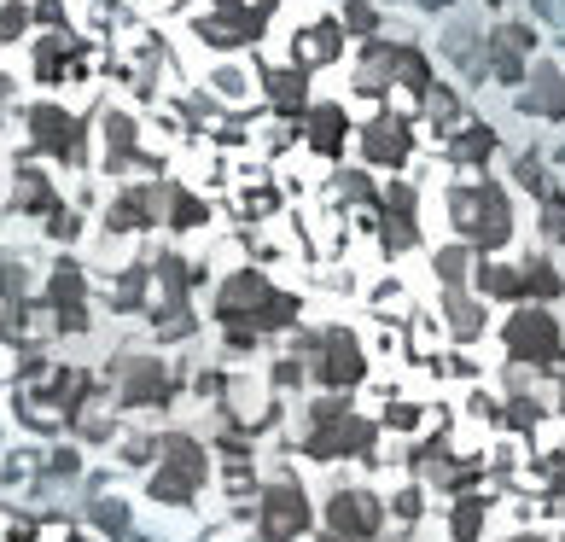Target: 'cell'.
Returning a JSON list of instances; mask_svg holds the SVG:
<instances>
[{
	"instance_id": "cell-1",
	"label": "cell",
	"mask_w": 565,
	"mask_h": 542,
	"mask_svg": "<svg viewBox=\"0 0 565 542\" xmlns=\"http://www.w3.org/2000/svg\"><path fill=\"white\" fill-rule=\"evenodd\" d=\"M222 315H245L251 327H286L292 315H298V298H280V292H268L263 274H233L228 286H222Z\"/></svg>"
},
{
	"instance_id": "cell-2",
	"label": "cell",
	"mask_w": 565,
	"mask_h": 542,
	"mask_svg": "<svg viewBox=\"0 0 565 542\" xmlns=\"http://www.w3.org/2000/svg\"><path fill=\"white\" fill-rule=\"evenodd\" d=\"M455 222H461L472 245H484V251H496L501 239L513 234V210L501 199L496 187H478V193H455Z\"/></svg>"
},
{
	"instance_id": "cell-3",
	"label": "cell",
	"mask_w": 565,
	"mask_h": 542,
	"mask_svg": "<svg viewBox=\"0 0 565 542\" xmlns=\"http://www.w3.org/2000/svg\"><path fill=\"white\" fill-rule=\"evenodd\" d=\"M507 350H513L519 362H542V368H560V327H554V315H542V309H525V315H513V327H507Z\"/></svg>"
},
{
	"instance_id": "cell-4",
	"label": "cell",
	"mask_w": 565,
	"mask_h": 542,
	"mask_svg": "<svg viewBox=\"0 0 565 542\" xmlns=\"http://www.w3.org/2000/svg\"><path fill=\"white\" fill-rule=\"evenodd\" d=\"M373 531H379V496L338 490L327 508V542H373Z\"/></svg>"
},
{
	"instance_id": "cell-5",
	"label": "cell",
	"mask_w": 565,
	"mask_h": 542,
	"mask_svg": "<svg viewBox=\"0 0 565 542\" xmlns=\"http://www.w3.org/2000/svg\"><path fill=\"white\" fill-rule=\"evenodd\" d=\"M309 525V502H303V484L298 478H280L274 490H268V502H263V531L274 542H292Z\"/></svg>"
},
{
	"instance_id": "cell-6",
	"label": "cell",
	"mask_w": 565,
	"mask_h": 542,
	"mask_svg": "<svg viewBox=\"0 0 565 542\" xmlns=\"http://www.w3.org/2000/svg\"><path fill=\"white\" fill-rule=\"evenodd\" d=\"M199 473H204L199 449H193V443H169V467L158 473V484H152V490H158L164 502H187V496L199 490Z\"/></svg>"
},
{
	"instance_id": "cell-7",
	"label": "cell",
	"mask_w": 565,
	"mask_h": 542,
	"mask_svg": "<svg viewBox=\"0 0 565 542\" xmlns=\"http://www.w3.org/2000/svg\"><path fill=\"white\" fill-rule=\"evenodd\" d=\"M367 443H373V426L367 420H315V438H309V455H362Z\"/></svg>"
},
{
	"instance_id": "cell-8",
	"label": "cell",
	"mask_w": 565,
	"mask_h": 542,
	"mask_svg": "<svg viewBox=\"0 0 565 542\" xmlns=\"http://www.w3.org/2000/svg\"><path fill=\"white\" fill-rule=\"evenodd\" d=\"M379 239L391 245V251H408V239H414V193L408 187H391L385 199H379Z\"/></svg>"
},
{
	"instance_id": "cell-9",
	"label": "cell",
	"mask_w": 565,
	"mask_h": 542,
	"mask_svg": "<svg viewBox=\"0 0 565 542\" xmlns=\"http://www.w3.org/2000/svg\"><path fill=\"white\" fill-rule=\"evenodd\" d=\"M362 146H367L373 164H402V158H408V123H402L397 111H379V117L367 123Z\"/></svg>"
},
{
	"instance_id": "cell-10",
	"label": "cell",
	"mask_w": 565,
	"mask_h": 542,
	"mask_svg": "<svg viewBox=\"0 0 565 542\" xmlns=\"http://www.w3.org/2000/svg\"><path fill=\"white\" fill-rule=\"evenodd\" d=\"M367 373L362 350H356V339L350 333H327V350H321V379L333 385V391H344V385H356Z\"/></svg>"
},
{
	"instance_id": "cell-11",
	"label": "cell",
	"mask_w": 565,
	"mask_h": 542,
	"mask_svg": "<svg viewBox=\"0 0 565 542\" xmlns=\"http://www.w3.org/2000/svg\"><path fill=\"white\" fill-rule=\"evenodd\" d=\"M338 47H344L338 24H333V18H321L315 30H303V35H298V47H292V53H298V70H315V65H333Z\"/></svg>"
},
{
	"instance_id": "cell-12",
	"label": "cell",
	"mask_w": 565,
	"mask_h": 542,
	"mask_svg": "<svg viewBox=\"0 0 565 542\" xmlns=\"http://www.w3.org/2000/svg\"><path fill=\"white\" fill-rule=\"evenodd\" d=\"M525 111H536V117H565V76L554 65L536 70V88L525 94Z\"/></svg>"
},
{
	"instance_id": "cell-13",
	"label": "cell",
	"mask_w": 565,
	"mask_h": 542,
	"mask_svg": "<svg viewBox=\"0 0 565 542\" xmlns=\"http://www.w3.org/2000/svg\"><path fill=\"white\" fill-rule=\"evenodd\" d=\"M309 146H315L321 158H338V146H344V111H338V105H321V111L309 117Z\"/></svg>"
},
{
	"instance_id": "cell-14",
	"label": "cell",
	"mask_w": 565,
	"mask_h": 542,
	"mask_svg": "<svg viewBox=\"0 0 565 542\" xmlns=\"http://www.w3.org/2000/svg\"><path fill=\"white\" fill-rule=\"evenodd\" d=\"M303 76H309V70H274V76H268V88H274V105H280V111H298L303 105Z\"/></svg>"
},
{
	"instance_id": "cell-15",
	"label": "cell",
	"mask_w": 565,
	"mask_h": 542,
	"mask_svg": "<svg viewBox=\"0 0 565 542\" xmlns=\"http://www.w3.org/2000/svg\"><path fill=\"white\" fill-rule=\"evenodd\" d=\"M490 146H496V135L478 123V129H466V135L455 140V158H461V164H484V158H490Z\"/></svg>"
},
{
	"instance_id": "cell-16",
	"label": "cell",
	"mask_w": 565,
	"mask_h": 542,
	"mask_svg": "<svg viewBox=\"0 0 565 542\" xmlns=\"http://www.w3.org/2000/svg\"><path fill=\"white\" fill-rule=\"evenodd\" d=\"M484 292H490V298H525V274L490 263V269H484Z\"/></svg>"
},
{
	"instance_id": "cell-17",
	"label": "cell",
	"mask_w": 565,
	"mask_h": 542,
	"mask_svg": "<svg viewBox=\"0 0 565 542\" xmlns=\"http://www.w3.org/2000/svg\"><path fill=\"white\" fill-rule=\"evenodd\" d=\"M129 397L140 403V397H164V379H158V368H134L129 373Z\"/></svg>"
},
{
	"instance_id": "cell-18",
	"label": "cell",
	"mask_w": 565,
	"mask_h": 542,
	"mask_svg": "<svg viewBox=\"0 0 565 542\" xmlns=\"http://www.w3.org/2000/svg\"><path fill=\"white\" fill-rule=\"evenodd\" d=\"M478 525H484V508H478V502H461V508H455V537L478 542Z\"/></svg>"
},
{
	"instance_id": "cell-19",
	"label": "cell",
	"mask_w": 565,
	"mask_h": 542,
	"mask_svg": "<svg viewBox=\"0 0 565 542\" xmlns=\"http://www.w3.org/2000/svg\"><path fill=\"white\" fill-rule=\"evenodd\" d=\"M420 100L432 105V123H455V117H461V105H455V94H443V88H426Z\"/></svg>"
},
{
	"instance_id": "cell-20",
	"label": "cell",
	"mask_w": 565,
	"mask_h": 542,
	"mask_svg": "<svg viewBox=\"0 0 565 542\" xmlns=\"http://www.w3.org/2000/svg\"><path fill=\"white\" fill-rule=\"evenodd\" d=\"M449 321H455V333H461V339H472V333H478V309L466 304L461 292L449 298Z\"/></svg>"
},
{
	"instance_id": "cell-21",
	"label": "cell",
	"mask_w": 565,
	"mask_h": 542,
	"mask_svg": "<svg viewBox=\"0 0 565 542\" xmlns=\"http://www.w3.org/2000/svg\"><path fill=\"white\" fill-rule=\"evenodd\" d=\"M437 274H443V280L455 286V280L466 274V251H443V257H437Z\"/></svg>"
},
{
	"instance_id": "cell-22",
	"label": "cell",
	"mask_w": 565,
	"mask_h": 542,
	"mask_svg": "<svg viewBox=\"0 0 565 542\" xmlns=\"http://www.w3.org/2000/svg\"><path fill=\"white\" fill-rule=\"evenodd\" d=\"M548 234L565 239V199H548Z\"/></svg>"
},
{
	"instance_id": "cell-23",
	"label": "cell",
	"mask_w": 565,
	"mask_h": 542,
	"mask_svg": "<svg viewBox=\"0 0 565 542\" xmlns=\"http://www.w3.org/2000/svg\"><path fill=\"white\" fill-rule=\"evenodd\" d=\"M397 513H402V519H414V513H420V490H402V496H397Z\"/></svg>"
},
{
	"instance_id": "cell-24",
	"label": "cell",
	"mask_w": 565,
	"mask_h": 542,
	"mask_svg": "<svg viewBox=\"0 0 565 542\" xmlns=\"http://www.w3.org/2000/svg\"><path fill=\"white\" fill-rule=\"evenodd\" d=\"M350 24H356V30H373L379 18H373V6H350Z\"/></svg>"
},
{
	"instance_id": "cell-25",
	"label": "cell",
	"mask_w": 565,
	"mask_h": 542,
	"mask_svg": "<svg viewBox=\"0 0 565 542\" xmlns=\"http://www.w3.org/2000/svg\"><path fill=\"white\" fill-rule=\"evenodd\" d=\"M548 478H554V490L565 496V455H554V461H548Z\"/></svg>"
},
{
	"instance_id": "cell-26",
	"label": "cell",
	"mask_w": 565,
	"mask_h": 542,
	"mask_svg": "<svg viewBox=\"0 0 565 542\" xmlns=\"http://www.w3.org/2000/svg\"><path fill=\"white\" fill-rule=\"evenodd\" d=\"M513 542H542V537H513Z\"/></svg>"
},
{
	"instance_id": "cell-27",
	"label": "cell",
	"mask_w": 565,
	"mask_h": 542,
	"mask_svg": "<svg viewBox=\"0 0 565 542\" xmlns=\"http://www.w3.org/2000/svg\"><path fill=\"white\" fill-rule=\"evenodd\" d=\"M222 6H233V0H222Z\"/></svg>"
},
{
	"instance_id": "cell-28",
	"label": "cell",
	"mask_w": 565,
	"mask_h": 542,
	"mask_svg": "<svg viewBox=\"0 0 565 542\" xmlns=\"http://www.w3.org/2000/svg\"><path fill=\"white\" fill-rule=\"evenodd\" d=\"M560 158H565V146H560Z\"/></svg>"
}]
</instances>
